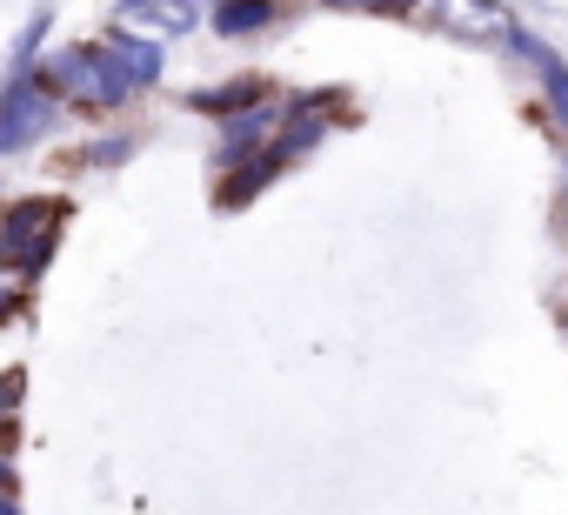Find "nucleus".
I'll return each instance as SVG.
<instances>
[{
    "label": "nucleus",
    "mask_w": 568,
    "mask_h": 515,
    "mask_svg": "<svg viewBox=\"0 0 568 515\" xmlns=\"http://www.w3.org/2000/svg\"><path fill=\"white\" fill-rule=\"evenodd\" d=\"M54 94H61V108H81V114H114L134 88H128V74L114 68V54H108V41H88V48H61V54H48L41 68H34Z\"/></svg>",
    "instance_id": "f257e3e1"
},
{
    "label": "nucleus",
    "mask_w": 568,
    "mask_h": 515,
    "mask_svg": "<svg viewBox=\"0 0 568 515\" xmlns=\"http://www.w3.org/2000/svg\"><path fill=\"white\" fill-rule=\"evenodd\" d=\"M61 228H68V201H54V194H34V201L0 208V269L34 282L54 262Z\"/></svg>",
    "instance_id": "f03ea898"
},
{
    "label": "nucleus",
    "mask_w": 568,
    "mask_h": 515,
    "mask_svg": "<svg viewBox=\"0 0 568 515\" xmlns=\"http://www.w3.org/2000/svg\"><path fill=\"white\" fill-rule=\"evenodd\" d=\"M61 94L41 81V74H14V81H0V161H14L28 148H41L61 121Z\"/></svg>",
    "instance_id": "7ed1b4c3"
},
{
    "label": "nucleus",
    "mask_w": 568,
    "mask_h": 515,
    "mask_svg": "<svg viewBox=\"0 0 568 515\" xmlns=\"http://www.w3.org/2000/svg\"><path fill=\"white\" fill-rule=\"evenodd\" d=\"M108 54H114V68L128 74V88L141 94V88H154L161 74H168V48L161 41H148V34H108Z\"/></svg>",
    "instance_id": "20e7f679"
},
{
    "label": "nucleus",
    "mask_w": 568,
    "mask_h": 515,
    "mask_svg": "<svg viewBox=\"0 0 568 515\" xmlns=\"http://www.w3.org/2000/svg\"><path fill=\"white\" fill-rule=\"evenodd\" d=\"M501 41H508L515 54H528V61H535V74H541V94H548L555 121L568 128V68L555 61V48H548V41H535V34H521V28H501Z\"/></svg>",
    "instance_id": "39448f33"
},
{
    "label": "nucleus",
    "mask_w": 568,
    "mask_h": 515,
    "mask_svg": "<svg viewBox=\"0 0 568 515\" xmlns=\"http://www.w3.org/2000/svg\"><path fill=\"white\" fill-rule=\"evenodd\" d=\"M261 94H267V81L241 74V81H221V88H194V94H187V108L221 121V114H234V108H247V101H261Z\"/></svg>",
    "instance_id": "423d86ee"
},
{
    "label": "nucleus",
    "mask_w": 568,
    "mask_h": 515,
    "mask_svg": "<svg viewBox=\"0 0 568 515\" xmlns=\"http://www.w3.org/2000/svg\"><path fill=\"white\" fill-rule=\"evenodd\" d=\"M267 21H274V0H214V34H221V41L261 34Z\"/></svg>",
    "instance_id": "0eeeda50"
},
{
    "label": "nucleus",
    "mask_w": 568,
    "mask_h": 515,
    "mask_svg": "<svg viewBox=\"0 0 568 515\" xmlns=\"http://www.w3.org/2000/svg\"><path fill=\"white\" fill-rule=\"evenodd\" d=\"M448 28H462V34H501V14L488 8V0H442L435 8Z\"/></svg>",
    "instance_id": "6e6552de"
},
{
    "label": "nucleus",
    "mask_w": 568,
    "mask_h": 515,
    "mask_svg": "<svg viewBox=\"0 0 568 515\" xmlns=\"http://www.w3.org/2000/svg\"><path fill=\"white\" fill-rule=\"evenodd\" d=\"M48 28H54V8H34V21H28V34L14 41V61H8V81H14V74H34V68H41V41H48Z\"/></svg>",
    "instance_id": "1a4fd4ad"
},
{
    "label": "nucleus",
    "mask_w": 568,
    "mask_h": 515,
    "mask_svg": "<svg viewBox=\"0 0 568 515\" xmlns=\"http://www.w3.org/2000/svg\"><path fill=\"white\" fill-rule=\"evenodd\" d=\"M128 154H134V134H108V141L74 148V154H68V168H121Z\"/></svg>",
    "instance_id": "9d476101"
},
{
    "label": "nucleus",
    "mask_w": 568,
    "mask_h": 515,
    "mask_svg": "<svg viewBox=\"0 0 568 515\" xmlns=\"http://www.w3.org/2000/svg\"><path fill=\"white\" fill-rule=\"evenodd\" d=\"M28 395V368H8V375H0V408H14Z\"/></svg>",
    "instance_id": "9b49d317"
},
{
    "label": "nucleus",
    "mask_w": 568,
    "mask_h": 515,
    "mask_svg": "<svg viewBox=\"0 0 568 515\" xmlns=\"http://www.w3.org/2000/svg\"><path fill=\"white\" fill-rule=\"evenodd\" d=\"M194 21H201V0H174V8H168V28H174V34H187Z\"/></svg>",
    "instance_id": "f8f14e48"
},
{
    "label": "nucleus",
    "mask_w": 568,
    "mask_h": 515,
    "mask_svg": "<svg viewBox=\"0 0 568 515\" xmlns=\"http://www.w3.org/2000/svg\"><path fill=\"white\" fill-rule=\"evenodd\" d=\"M21 488H14V455H0V508H14Z\"/></svg>",
    "instance_id": "ddd939ff"
},
{
    "label": "nucleus",
    "mask_w": 568,
    "mask_h": 515,
    "mask_svg": "<svg viewBox=\"0 0 568 515\" xmlns=\"http://www.w3.org/2000/svg\"><path fill=\"white\" fill-rule=\"evenodd\" d=\"M14 448H21V422L0 408V455H14Z\"/></svg>",
    "instance_id": "4468645a"
},
{
    "label": "nucleus",
    "mask_w": 568,
    "mask_h": 515,
    "mask_svg": "<svg viewBox=\"0 0 568 515\" xmlns=\"http://www.w3.org/2000/svg\"><path fill=\"white\" fill-rule=\"evenodd\" d=\"M21 309H28V295H21V289H0V329H8Z\"/></svg>",
    "instance_id": "2eb2a0df"
},
{
    "label": "nucleus",
    "mask_w": 568,
    "mask_h": 515,
    "mask_svg": "<svg viewBox=\"0 0 568 515\" xmlns=\"http://www.w3.org/2000/svg\"><path fill=\"white\" fill-rule=\"evenodd\" d=\"M148 8H161V0H114V14H121V21H134V14H148Z\"/></svg>",
    "instance_id": "dca6fc26"
},
{
    "label": "nucleus",
    "mask_w": 568,
    "mask_h": 515,
    "mask_svg": "<svg viewBox=\"0 0 568 515\" xmlns=\"http://www.w3.org/2000/svg\"><path fill=\"white\" fill-rule=\"evenodd\" d=\"M362 8H382V14H408L415 0H362Z\"/></svg>",
    "instance_id": "f3484780"
},
{
    "label": "nucleus",
    "mask_w": 568,
    "mask_h": 515,
    "mask_svg": "<svg viewBox=\"0 0 568 515\" xmlns=\"http://www.w3.org/2000/svg\"><path fill=\"white\" fill-rule=\"evenodd\" d=\"M328 8H362V0H328Z\"/></svg>",
    "instance_id": "a211bd4d"
}]
</instances>
